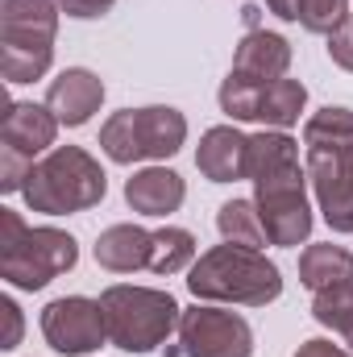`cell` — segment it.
<instances>
[{"label": "cell", "mask_w": 353, "mask_h": 357, "mask_svg": "<svg viewBox=\"0 0 353 357\" xmlns=\"http://www.w3.org/2000/svg\"><path fill=\"white\" fill-rule=\"evenodd\" d=\"M312 316H316L324 328L341 333V337H345V345L353 349V282H341V287L320 291V295H316V303H312Z\"/></svg>", "instance_id": "44dd1931"}, {"label": "cell", "mask_w": 353, "mask_h": 357, "mask_svg": "<svg viewBox=\"0 0 353 357\" xmlns=\"http://www.w3.org/2000/svg\"><path fill=\"white\" fill-rule=\"evenodd\" d=\"M150 250H154V233L142 225H112L96 237V262L112 274L150 270Z\"/></svg>", "instance_id": "9a60e30c"}, {"label": "cell", "mask_w": 353, "mask_h": 357, "mask_svg": "<svg viewBox=\"0 0 353 357\" xmlns=\"http://www.w3.org/2000/svg\"><path fill=\"white\" fill-rule=\"evenodd\" d=\"M0 316H4V324H8L0 349H17V345H21V307H17L13 299H0Z\"/></svg>", "instance_id": "83f0119b"}, {"label": "cell", "mask_w": 353, "mask_h": 357, "mask_svg": "<svg viewBox=\"0 0 353 357\" xmlns=\"http://www.w3.org/2000/svg\"><path fill=\"white\" fill-rule=\"evenodd\" d=\"M108 191V175L100 171V162L91 158L84 146H54L25 183V204L33 212L46 216H67V212H84L96 208Z\"/></svg>", "instance_id": "277c9868"}, {"label": "cell", "mask_w": 353, "mask_h": 357, "mask_svg": "<svg viewBox=\"0 0 353 357\" xmlns=\"http://www.w3.org/2000/svg\"><path fill=\"white\" fill-rule=\"evenodd\" d=\"M195 258V237L187 229H154V250H150V270L154 274H179V270L191 266Z\"/></svg>", "instance_id": "ffe728a7"}, {"label": "cell", "mask_w": 353, "mask_h": 357, "mask_svg": "<svg viewBox=\"0 0 353 357\" xmlns=\"http://www.w3.org/2000/svg\"><path fill=\"white\" fill-rule=\"evenodd\" d=\"M100 312H104L108 341L125 354H150V349L167 345V337L179 328V316H183L171 291L129 287V282L108 287L100 295Z\"/></svg>", "instance_id": "5b68a950"}, {"label": "cell", "mask_w": 353, "mask_h": 357, "mask_svg": "<svg viewBox=\"0 0 353 357\" xmlns=\"http://www.w3.org/2000/svg\"><path fill=\"white\" fill-rule=\"evenodd\" d=\"M59 0H0V71L8 84H33L54 63Z\"/></svg>", "instance_id": "3957f363"}, {"label": "cell", "mask_w": 353, "mask_h": 357, "mask_svg": "<svg viewBox=\"0 0 353 357\" xmlns=\"http://www.w3.org/2000/svg\"><path fill=\"white\" fill-rule=\"evenodd\" d=\"M216 229H220V237H225L229 245H246V250H258V245L270 241L254 199H229V204H220Z\"/></svg>", "instance_id": "ac0fdd59"}, {"label": "cell", "mask_w": 353, "mask_h": 357, "mask_svg": "<svg viewBox=\"0 0 353 357\" xmlns=\"http://www.w3.org/2000/svg\"><path fill=\"white\" fill-rule=\"evenodd\" d=\"M125 199L142 216H171L187 199V183L167 167H146V171H137L125 183Z\"/></svg>", "instance_id": "2e32d148"}, {"label": "cell", "mask_w": 353, "mask_h": 357, "mask_svg": "<svg viewBox=\"0 0 353 357\" xmlns=\"http://www.w3.org/2000/svg\"><path fill=\"white\" fill-rule=\"evenodd\" d=\"M187 287L195 299H208V303L266 307L283 295V274L266 254L225 241V245L200 254V262L187 274Z\"/></svg>", "instance_id": "6da1fadb"}, {"label": "cell", "mask_w": 353, "mask_h": 357, "mask_svg": "<svg viewBox=\"0 0 353 357\" xmlns=\"http://www.w3.org/2000/svg\"><path fill=\"white\" fill-rule=\"evenodd\" d=\"M295 357H350V354L341 345H333V341H303Z\"/></svg>", "instance_id": "f1b7e54d"}, {"label": "cell", "mask_w": 353, "mask_h": 357, "mask_svg": "<svg viewBox=\"0 0 353 357\" xmlns=\"http://www.w3.org/2000/svg\"><path fill=\"white\" fill-rule=\"evenodd\" d=\"M299 25L312 33L333 38L341 25H350V0H303L299 8Z\"/></svg>", "instance_id": "cb8c5ba5"}, {"label": "cell", "mask_w": 353, "mask_h": 357, "mask_svg": "<svg viewBox=\"0 0 353 357\" xmlns=\"http://www.w3.org/2000/svg\"><path fill=\"white\" fill-rule=\"evenodd\" d=\"M262 91L266 84H254L237 71H229V79L220 84V112L233 116V121H258V104H262Z\"/></svg>", "instance_id": "603a6c76"}, {"label": "cell", "mask_w": 353, "mask_h": 357, "mask_svg": "<svg viewBox=\"0 0 353 357\" xmlns=\"http://www.w3.org/2000/svg\"><path fill=\"white\" fill-rule=\"evenodd\" d=\"M59 8L75 21H96V17L112 13V0H59Z\"/></svg>", "instance_id": "4316f807"}, {"label": "cell", "mask_w": 353, "mask_h": 357, "mask_svg": "<svg viewBox=\"0 0 353 357\" xmlns=\"http://www.w3.org/2000/svg\"><path fill=\"white\" fill-rule=\"evenodd\" d=\"M303 104H308V88H303L299 79H287V75H283V79L266 84L262 104H258V121L270 125V129H287V125L299 121Z\"/></svg>", "instance_id": "d6986e66"}, {"label": "cell", "mask_w": 353, "mask_h": 357, "mask_svg": "<svg viewBox=\"0 0 353 357\" xmlns=\"http://www.w3.org/2000/svg\"><path fill=\"white\" fill-rule=\"evenodd\" d=\"M329 59H333L337 67L353 71V25H341V29L329 38Z\"/></svg>", "instance_id": "484cf974"}, {"label": "cell", "mask_w": 353, "mask_h": 357, "mask_svg": "<svg viewBox=\"0 0 353 357\" xmlns=\"http://www.w3.org/2000/svg\"><path fill=\"white\" fill-rule=\"evenodd\" d=\"M33 158L13 150V146H0V191H25V183L33 175Z\"/></svg>", "instance_id": "d4e9b609"}, {"label": "cell", "mask_w": 353, "mask_h": 357, "mask_svg": "<svg viewBox=\"0 0 353 357\" xmlns=\"http://www.w3.org/2000/svg\"><path fill=\"white\" fill-rule=\"evenodd\" d=\"M299 282L308 291H329V287H341V282H353V254L345 245H308L299 254Z\"/></svg>", "instance_id": "e0dca14e"}, {"label": "cell", "mask_w": 353, "mask_h": 357, "mask_svg": "<svg viewBox=\"0 0 353 357\" xmlns=\"http://www.w3.org/2000/svg\"><path fill=\"white\" fill-rule=\"evenodd\" d=\"M254 204L266 225L270 245H299L312 237V204H308V171L299 162H287L278 171H266L254 178Z\"/></svg>", "instance_id": "52a82bcc"}, {"label": "cell", "mask_w": 353, "mask_h": 357, "mask_svg": "<svg viewBox=\"0 0 353 357\" xmlns=\"http://www.w3.org/2000/svg\"><path fill=\"white\" fill-rule=\"evenodd\" d=\"M291 67V46L287 38L270 33V29H250L241 42H237V59H233V71L254 79V84H274L283 79Z\"/></svg>", "instance_id": "4fadbf2b"}, {"label": "cell", "mask_w": 353, "mask_h": 357, "mask_svg": "<svg viewBox=\"0 0 353 357\" xmlns=\"http://www.w3.org/2000/svg\"><path fill=\"white\" fill-rule=\"evenodd\" d=\"M303 146H353V112L350 108H320L303 125Z\"/></svg>", "instance_id": "7402d4cb"}, {"label": "cell", "mask_w": 353, "mask_h": 357, "mask_svg": "<svg viewBox=\"0 0 353 357\" xmlns=\"http://www.w3.org/2000/svg\"><path fill=\"white\" fill-rule=\"evenodd\" d=\"M187 142V121L179 108L167 104H150V108H121L104 121L100 129V150L121 162H146V158H171Z\"/></svg>", "instance_id": "8992f818"}, {"label": "cell", "mask_w": 353, "mask_h": 357, "mask_svg": "<svg viewBox=\"0 0 353 357\" xmlns=\"http://www.w3.org/2000/svg\"><path fill=\"white\" fill-rule=\"evenodd\" d=\"M59 133V116L42 104H4V125H0V142L21 150V154H42L54 146Z\"/></svg>", "instance_id": "5bb4252c"}, {"label": "cell", "mask_w": 353, "mask_h": 357, "mask_svg": "<svg viewBox=\"0 0 353 357\" xmlns=\"http://www.w3.org/2000/svg\"><path fill=\"white\" fill-rule=\"evenodd\" d=\"M266 8H270L278 21H299V8H303V0H266Z\"/></svg>", "instance_id": "f546056e"}, {"label": "cell", "mask_w": 353, "mask_h": 357, "mask_svg": "<svg viewBox=\"0 0 353 357\" xmlns=\"http://www.w3.org/2000/svg\"><path fill=\"white\" fill-rule=\"evenodd\" d=\"M195 167L208 183H233V178H246L250 167V137L233 125H216L200 137V150H195Z\"/></svg>", "instance_id": "7c38bea8"}, {"label": "cell", "mask_w": 353, "mask_h": 357, "mask_svg": "<svg viewBox=\"0 0 353 357\" xmlns=\"http://www.w3.org/2000/svg\"><path fill=\"white\" fill-rule=\"evenodd\" d=\"M179 357H250L254 328L225 307H187L179 316Z\"/></svg>", "instance_id": "ba28073f"}, {"label": "cell", "mask_w": 353, "mask_h": 357, "mask_svg": "<svg viewBox=\"0 0 353 357\" xmlns=\"http://www.w3.org/2000/svg\"><path fill=\"white\" fill-rule=\"evenodd\" d=\"M80 262V245L63 229H29L21 212L0 208V278L17 291H42Z\"/></svg>", "instance_id": "7a4b0ae2"}, {"label": "cell", "mask_w": 353, "mask_h": 357, "mask_svg": "<svg viewBox=\"0 0 353 357\" xmlns=\"http://www.w3.org/2000/svg\"><path fill=\"white\" fill-rule=\"evenodd\" d=\"M42 337H46V345L54 354H67V357H84L91 349H100L108 341L100 299L63 295V299L46 303L42 307Z\"/></svg>", "instance_id": "30bf717a"}, {"label": "cell", "mask_w": 353, "mask_h": 357, "mask_svg": "<svg viewBox=\"0 0 353 357\" xmlns=\"http://www.w3.org/2000/svg\"><path fill=\"white\" fill-rule=\"evenodd\" d=\"M308 183L333 233H353V146H308Z\"/></svg>", "instance_id": "9c48e42d"}, {"label": "cell", "mask_w": 353, "mask_h": 357, "mask_svg": "<svg viewBox=\"0 0 353 357\" xmlns=\"http://www.w3.org/2000/svg\"><path fill=\"white\" fill-rule=\"evenodd\" d=\"M104 104V79L88 67H67L50 88H46V108L59 116V125H88L91 112H100Z\"/></svg>", "instance_id": "8fae6325"}]
</instances>
